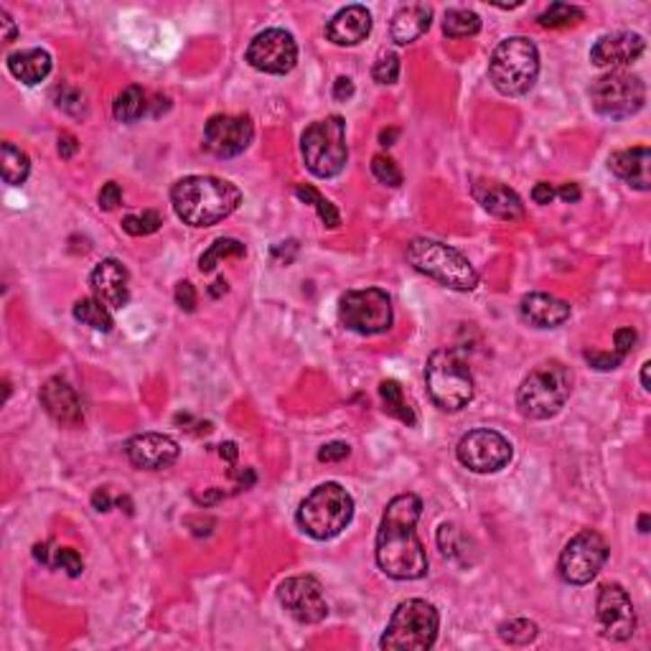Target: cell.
Segmentation results:
<instances>
[{"mask_svg":"<svg viewBox=\"0 0 651 651\" xmlns=\"http://www.w3.org/2000/svg\"><path fill=\"white\" fill-rule=\"evenodd\" d=\"M423 502L415 494H400L387 504L377 532V565L395 580H420L428 575V552L415 532Z\"/></svg>","mask_w":651,"mask_h":651,"instance_id":"1","label":"cell"},{"mask_svg":"<svg viewBox=\"0 0 651 651\" xmlns=\"http://www.w3.org/2000/svg\"><path fill=\"white\" fill-rule=\"evenodd\" d=\"M171 204L181 222L204 229L235 214L242 204V192L224 178L186 176L174 183Z\"/></svg>","mask_w":651,"mask_h":651,"instance_id":"2","label":"cell"},{"mask_svg":"<svg viewBox=\"0 0 651 651\" xmlns=\"http://www.w3.org/2000/svg\"><path fill=\"white\" fill-rule=\"evenodd\" d=\"M573 392V371L549 359L537 364L517 389V407L527 420H549L560 413Z\"/></svg>","mask_w":651,"mask_h":651,"instance_id":"3","label":"cell"},{"mask_svg":"<svg viewBox=\"0 0 651 651\" xmlns=\"http://www.w3.org/2000/svg\"><path fill=\"white\" fill-rule=\"evenodd\" d=\"M354 517V499L346 488L334 481L316 486L298 506V524L313 540L339 537Z\"/></svg>","mask_w":651,"mask_h":651,"instance_id":"4","label":"cell"},{"mask_svg":"<svg viewBox=\"0 0 651 651\" xmlns=\"http://www.w3.org/2000/svg\"><path fill=\"white\" fill-rule=\"evenodd\" d=\"M407 263L428 275L430 281L441 282L450 290H460V293H468L478 285V272L476 267L468 263V257H463L459 250L448 247L438 239L420 237L413 239L407 245Z\"/></svg>","mask_w":651,"mask_h":651,"instance_id":"5","label":"cell"},{"mask_svg":"<svg viewBox=\"0 0 651 651\" xmlns=\"http://www.w3.org/2000/svg\"><path fill=\"white\" fill-rule=\"evenodd\" d=\"M540 75V51L524 36H512L494 49L488 79L504 97H522L534 87Z\"/></svg>","mask_w":651,"mask_h":651,"instance_id":"6","label":"cell"},{"mask_svg":"<svg viewBox=\"0 0 651 651\" xmlns=\"http://www.w3.org/2000/svg\"><path fill=\"white\" fill-rule=\"evenodd\" d=\"M438 629L441 616L435 606L423 598H410L395 608L379 647L385 651H428L438 638Z\"/></svg>","mask_w":651,"mask_h":651,"instance_id":"7","label":"cell"},{"mask_svg":"<svg viewBox=\"0 0 651 651\" xmlns=\"http://www.w3.org/2000/svg\"><path fill=\"white\" fill-rule=\"evenodd\" d=\"M425 387L430 400L445 413H459L474 400L471 370L453 349H438L430 354L425 364Z\"/></svg>","mask_w":651,"mask_h":651,"instance_id":"8","label":"cell"},{"mask_svg":"<svg viewBox=\"0 0 651 651\" xmlns=\"http://www.w3.org/2000/svg\"><path fill=\"white\" fill-rule=\"evenodd\" d=\"M300 153L313 176L334 178L343 171L349 161L346 148V125L339 115L318 120L306 128L300 138Z\"/></svg>","mask_w":651,"mask_h":651,"instance_id":"9","label":"cell"},{"mask_svg":"<svg viewBox=\"0 0 651 651\" xmlns=\"http://www.w3.org/2000/svg\"><path fill=\"white\" fill-rule=\"evenodd\" d=\"M591 103L598 115L611 120L634 118L647 103V87L641 76L613 69L591 85Z\"/></svg>","mask_w":651,"mask_h":651,"instance_id":"10","label":"cell"},{"mask_svg":"<svg viewBox=\"0 0 651 651\" xmlns=\"http://www.w3.org/2000/svg\"><path fill=\"white\" fill-rule=\"evenodd\" d=\"M339 318L343 328L359 336H377L392 328V298L382 288L349 290L339 300Z\"/></svg>","mask_w":651,"mask_h":651,"instance_id":"11","label":"cell"},{"mask_svg":"<svg viewBox=\"0 0 651 651\" xmlns=\"http://www.w3.org/2000/svg\"><path fill=\"white\" fill-rule=\"evenodd\" d=\"M608 542L593 530H583L575 534L560 555V577L570 585H588L593 577L601 573L608 560Z\"/></svg>","mask_w":651,"mask_h":651,"instance_id":"12","label":"cell"},{"mask_svg":"<svg viewBox=\"0 0 651 651\" xmlns=\"http://www.w3.org/2000/svg\"><path fill=\"white\" fill-rule=\"evenodd\" d=\"M456 456H459L460 466H466L474 474H496V471L509 466V460L514 456V448L502 433L478 428L460 438Z\"/></svg>","mask_w":651,"mask_h":651,"instance_id":"13","label":"cell"},{"mask_svg":"<svg viewBox=\"0 0 651 651\" xmlns=\"http://www.w3.org/2000/svg\"><path fill=\"white\" fill-rule=\"evenodd\" d=\"M278 601L298 623H321L328 616L324 585L313 575H296L282 580L278 585Z\"/></svg>","mask_w":651,"mask_h":651,"instance_id":"14","label":"cell"},{"mask_svg":"<svg viewBox=\"0 0 651 651\" xmlns=\"http://www.w3.org/2000/svg\"><path fill=\"white\" fill-rule=\"evenodd\" d=\"M247 61L265 75H288L298 61L296 39L282 29L257 33L247 46Z\"/></svg>","mask_w":651,"mask_h":651,"instance_id":"15","label":"cell"},{"mask_svg":"<svg viewBox=\"0 0 651 651\" xmlns=\"http://www.w3.org/2000/svg\"><path fill=\"white\" fill-rule=\"evenodd\" d=\"M254 125L250 115H214L204 128V148L217 158H235L250 148Z\"/></svg>","mask_w":651,"mask_h":651,"instance_id":"16","label":"cell"},{"mask_svg":"<svg viewBox=\"0 0 651 651\" xmlns=\"http://www.w3.org/2000/svg\"><path fill=\"white\" fill-rule=\"evenodd\" d=\"M598 621L603 629V637L611 641H626L637 631V613L629 593L619 583H606L598 591Z\"/></svg>","mask_w":651,"mask_h":651,"instance_id":"17","label":"cell"},{"mask_svg":"<svg viewBox=\"0 0 651 651\" xmlns=\"http://www.w3.org/2000/svg\"><path fill=\"white\" fill-rule=\"evenodd\" d=\"M125 453H128V460L133 463L135 468L163 471V468H168V466L176 463L181 448H178V443L171 435H163V433H140V435H133V438L125 443Z\"/></svg>","mask_w":651,"mask_h":651,"instance_id":"18","label":"cell"},{"mask_svg":"<svg viewBox=\"0 0 651 651\" xmlns=\"http://www.w3.org/2000/svg\"><path fill=\"white\" fill-rule=\"evenodd\" d=\"M647 49L644 36L631 33V31H619V33H608L601 36L595 46L591 49V61L601 69H621L626 64L637 61Z\"/></svg>","mask_w":651,"mask_h":651,"instance_id":"19","label":"cell"},{"mask_svg":"<svg viewBox=\"0 0 651 651\" xmlns=\"http://www.w3.org/2000/svg\"><path fill=\"white\" fill-rule=\"evenodd\" d=\"M89 285L94 290V298L103 300L107 308H125L130 300V275L120 260H103L92 270Z\"/></svg>","mask_w":651,"mask_h":651,"instance_id":"20","label":"cell"},{"mask_svg":"<svg viewBox=\"0 0 651 651\" xmlns=\"http://www.w3.org/2000/svg\"><path fill=\"white\" fill-rule=\"evenodd\" d=\"M41 405L59 425L79 428L85 423V410L76 397L75 387H69V382H64L61 377H54L41 387Z\"/></svg>","mask_w":651,"mask_h":651,"instance_id":"21","label":"cell"},{"mask_svg":"<svg viewBox=\"0 0 651 651\" xmlns=\"http://www.w3.org/2000/svg\"><path fill=\"white\" fill-rule=\"evenodd\" d=\"M474 199L481 204L484 211H488L491 217L504 219V222H517L524 217V204L517 193L512 192L509 186L496 183V181H476L474 183Z\"/></svg>","mask_w":651,"mask_h":651,"instance_id":"22","label":"cell"},{"mask_svg":"<svg viewBox=\"0 0 651 651\" xmlns=\"http://www.w3.org/2000/svg\"><path fill=\"white\" fill-rule=\"evenodd\" d=\"M371 33V13L364 5H346L326 26L328 41L336 46L361 44Z\"/></svg>","mask_w":651,"mask_h":651,"instance_id":"23","label":"cell"},{"mask_svg":"<svg viewBox=\"0 0 651 651\" xmlns=\"http://www.w3.org/2000/svg\"><path fill=\"white\" fill-rule=\"evenodd\" d=\"M651 150L647 146H637V148H626L611 153L608 158V168L621 178L623 183H629L637 192H649L651 189Z\"/></svg>","mask_w":651,"mask_h":651,"instance_id":"24","label":"cell"},{"mask_svg":"<svg viewBox=\"0 0 651 651\" xmlns=\"http://www.w3.org/2000/svg\"><path fill=\"white\" fill-rule=\"evenodd\" d=\"M519 313L534 328H557L570 318L573 308H570V303L549 296V293H530L522 298Z\"/></svg>","mask_w":651,"mask_h":651,"instance_id":"25","label":"cell"},{"mask_svg":"<svg viewBox=\"0 0 651 651\" xmlns=\"http://www.w3.org/2000/svg\"><path fill=\"white\" fill-rule=\"evenodd\" d=\"M433 23V8L425 3H410V5H402L400 11L392 18V41L400 46H407L417 41Z\"/></svg>","mask_w":651,"mask_h":651,"instance_id":"26","label":"cell"},{"mask_svg":"<svg viewBox=\"0 0 651 651\" xmlns=\"http://www.w3.org/2000/svg\"><path fill=\"white\" fill-rule=\"evenodd\" d=\"M8 72L21 79L23 85H39L44 82L51 72V54L44 49H26V51H15L8 57Z\"/></svg>","mask_w":651,"mask_h":651,"instance_id":"27","label":"cell"},{"mask_svg":"<svg viewBox=\"0 0 651 651\" xmlns=\"http://www.w3.org/2000/svg\"><path fill=\"white\" fill-rule=\"evenodd\" d=\"M33 557H36L39 563H44L46 567L67 570L72 577H79L85 573V563H82V557H79L72 548L51 549V545H36V548H33Z\"/></svg>","mask_w":651,"mask_h":651,"instance_id":"28","label":"cell"},{"mask_svg":"<svg viewBox=\"0 0 651 651\" xmlns=\"http://www.w3.org/2000/svg\"><path fill=\"white\" fill-rule=\"evenodd\" d=\"M379 397H382L385 413L389 415V417H397V420L405 423L407 428H413L415 423H417L413 407H410V402H407V397H405L402 385L397 382V379H385V382L379 385Z\"/></svg>","mask_w":651,"mask_h":651,"instance_id":"29","label":"cell"},{"mask_svg":"<svg viewBox=\"0 0 651 651\" xmlns=\"http://www.w3.org/2000/svg\"><path fill=\"white\" fill-rule=\"evenodd\" d=\"M146 110H148V103H146V92L138 87V85H130V87H125L122 92L118 94V100L112 104V115L118 122H135V120H140L146 115Z\"/></svg>","mask_w":651,"mask_h":651,"instance_id":"30","label":"cell"},{"mask_svg":"<svg viewBox=\"0 0 651 651\" xmlns=\"http://www.w3.org/2000/svg\"><path fill=\"white\" fill-rule=\"evenodd\" d=\"M75 318L76 321H82L85 326L89 328H94V331H112V316L107 311V306H104L103 300H97V298H82V300H76L75 303Z\"/></svg>","mask_w":651,"mask_h":651,"instance_id":"31","label":"cell"},{"mask_svg":"<svg viewBox=\"0 0 651 651\" xmlns=\"http://www.w3.org/2000/svg\"><path fill=\"white\" fill-rule=\"evenodd\" d=\"M31 174L29 156L13 143H3V181L8 186H21Z\"/></svg>","mask_w":651,"mask_h":651,"instance_id":"32","label":"cell"},{"mask_svg":"<svg viewBox=\"0 0 651 651\" xmlns=\"http://www.w3.org/2000/svg\"><path fill=\"white\" fill-rule=\"evenodd\" d=\"M478 31H481V18L474 11H466V8L445 11L443 33L448 39H468V36H476Z\"/></svg>","mask_w":651,"mask_h":651,"instance_id":"33","label":"cell"},{"mask_svg":"<svg viewBox=\"0 0 651 651\" xmlns=\"http://www.w3.org/2000/svg\"><path fill=\"white\" fill-rule=\"evenodd\" d=\"M245 254H247V247L239 239L222 237L217 239L214 245H209V250L199 257V270L201 272H211L227 257H245Z\"/></svg>","mask_w":651,"mask_h":651,"instance_id":"34","label":"cell"},{"mask_svg":"<svg viewBox=\"0 0 651 651\" xmlns=\"http://www.w3.org/2000/svg\"><path fill=\"white\" fill-rule=\"evenodd\" d=\"M585 18V11L570 5V3H552L545 13L537 15V23L542 29H567V26H577Z\"/></svg>","mask_w":651,"mask_h":651,"instance_id":"35","label":"cell"},{"mask_svg":"<svg viewBox=\"0 0 651 651\" xmlns=\"http://www.w3.org/2000/svg\"><path fill=\"white\" fill-rule=\"evenodd\" d=\"M296 196L300 199V201H306V204H311L316 211H318V217H321V222L326 224V227H331V229H336L341 224V214H339V209L334 207L328 199H324L321 193L316 192L313 186H296Z\"/></svg>","mask_w":651,"mask_h":651,"instance_id":"36","label":"cell"},{"mask_svg":"<svg viewBox=\"0 0 651 651\" xmlns=\"http://www.w3.org/2000/svg\"><path fill=\"white\" fill-rule=\"evenodd\" d=\"M540 634L537 623L530 621V619H512L499 626V637H502L504 644H512V647H527L532 644L534 638Z\"/></svg>","mask_w":651,"mask_h":651,"instance_id":"37","label":"cell"},{"mask_svg":"<svg viewBox=\"0 0 651 651\" xmlns=\"http://www.w3.org/2000/svg\"><path fill=\"white\" fill-rule=\"evenodd\" d=\"M438 545L443 549L445 557L459 560V563H468V540L459 532L456 524H443V527H441Z\"/></svg>","mask_w":651,"mask_h":651,"instance_id":"38","label":"cell"},{"mask_svg":"<svg viewBox=\"0 0 651 651\" xmlns=\"http://www.w3.org/2000/svg\"><path fill=\"white\" fill-rule=\"evenodd\" d=\"M161 214L158 211H143V214H130V217H125L122 219V229L128 232V235H133V237H148L153 232H158L161 229Z\"/></svg>","mask_w":651,"mask_h":651,"instance_id":"39","label":"cell"},{"mask_svg":"<svg viewBox=\"0 0 651 651\" xmlns=\"http://www.w3.org/2000/svg\"><path fill=\"white\" fill-rule=\"evenodd\" d=\"M371 174L385 186H392V189L402 186V171L397 168V163L392 161V158H387V156H374L371 158Z\"/></svg>","mask_w":651,"mask_h":651,"instance_id":"40","label":"cell"},{"mask_svg":"<svg viewBox=\"0 0 651 651\" xmlns=\"http://www.w3.org/2000/svg\"><path fill=\"white\" fill-rule=\"evenodd\" d=\"M371 76H374V82H379V85H395V82L400 79V57L392 54V51L382 54V57L377 59V64H374V69H371Z\"/></svg>","mask_w":651,"mask_h":651,"instance_id":"41","label":"cell"},{"mask_svg":"<svg viewBox=\"0 0 651 651\" xmlns=\"http://www.w3.org/2000/svg\"><path fill=\"white\" fill-rule=\"evenodd\" d=\"M57 107L79 118V115H85V94L75 87H59L57 89Z\"/></svg>","mask_w":651,"mask_h":651,"instance_id":"42","label":"cell"},{"mask_svg":"<svg viewBox=\"0 0 651 651\" xmlns=\"http://www.w3.org/2000/svg\"><path fill=\"white\" fill-rule=\"evenodd\" d=\"M352 456V445L343 443V441H334V443L324 445L318 450V460L321 463H339V460H346Z\"/></svg>","mask_w":651,"mask_h":651,"instance_id":"43","label":"cell"},{"mask_svg":"<svg viewBox=\"0 0 651 651\" xmlns=\"http://www.w3.org/2000/svg\"><path fill=\"white\" fill-rule=\"evenodd\" d=\"M585 361L591 364V367H595V370H601V371H611V370H616V367H621V361H623V356L621 354H603V352H585Z\"/></svg>","mask_w":651,"mask_h":651,"instance_id":"44","label":"cell"},{"mask_svg":"<svg viewBox=\"0 0 651 651\" xmlns=\"http://www.w3.org/2000/svg\"><path fill=\"white\" fill-rule=\"evenodd\" d=\"M176 303H178V308L181 311H186V313H193L196 311V303H199V298H196V288H193L192 282L189 281H181L176 285Z\"/></svg>","mask_w":651,"mask_h":651,"instance_id":"45","label":"cell"},{"mask_svg":"<svg viewBox=\"0 0 651 651\" xmlns=\"http://www.w3.org/2000/svg\"><path fill=\"white\" fill-rule=\"evenodd\" d=\"M97 201H100V209L103 211H112V209L120 207V201H122V192H120V186L115 181H110V183H104L103 192L97 196Z\"/></svg>","mask_w":651,"mask_h":651,"instance_id":"46","label":"cell"},{"mask_svg":"<svg viewBox=\"0 0 651 651\" xmlns=\"http://www.w3.org/2000/svg\"><path fill=\"white\" fill-rule=\"evenodd\" d=\"M613 343H616V354H621L626 359L637 343V331L634 328H619L616 336H613Z\"/></svg>","mask_w":651,"mask_h":651,"instance_id":"47","label":"cell"},{"mask_svg":"<svg viewBox=\"0 0 651 651\" xmlns=\"http://www.w3.org/2000/svg\"><path fill=\"white\" fill-rule=\"evenodd\" d=\"M555 196H557V192L549 186L548 181H540V183H534V189H532V201L534 204H540V207H548V204H552L555 201Z\"/></svg>","mask_w":651,"mask_h":651,"instance_id":"48","label":"cell"},{"mask_svg":"<svg viewBox=\"0 0 651 651\" xmlns=\"http://www.w3.org/2000/svg\"><path fill=\"white\" fill-rule=\"evenodd\" d=\"M352 97H354V82H352L349 76H339V79L334 82V100L349 103Z\"/></svg>","mask_w":651,"mask_h":651,"instance_id":"49","label":"cell"},{"mask_svg":"<svg viewBox=\"0 0 651 651\" xmlns=\"http://www.w3.org/2000/svg\"><path fill=\"white\" fill-rule=\"evenodd\" d=\"M76 150H79V143H76L75 135L61 133L59 135V156H61V158H72Z\"/></svg>","mask_w":651,"mask_h":651,"instance_id":"50","label":"cell"},{"mask_svg":"<svg viewBox=\"0 0 651 651\" xmlns=\"http://www.w3.org/2000/svg\"><path fill=\"white\" fill-rule=\"evenodd\" d=\"M92 506H94L97 512H110V506H112L110 491H107V488H97V491L92 494Z\"/></svg>","mask_w":651,"mask_h":651,"instance_id":"51","label":"cell"},{"mask_svg":"<svg viewBox=\"0 0 651 651\" xmlns=\"http://www.w3.org/2000/svg\"><path fill=\"white\" fill-rule=\"evenodd\" d=\"M0 26H3V41L11 44L15 39V33H18V29H15L13 18L8 15V11H0Z\"/></svg>","mask_w":651,"mask_h":651,"instance_id":"52","label":"cell"},{"mask_svg":"<svg viewBox=\"0 0 651 651\" xmlns=\"http://www.w3.org/2000/svg\"><path fill=\"white\" fill-rule=\"evenodd\" d=\"M557 196L563 201H567V204H575V201H580V186L577 183H565L563 189L557 192Z\"/></svg>","mask_w":651,"mask_h":651,"instance_id":"53","label":"cell"},{"mask_svg":"<svg viewBox=\"0 0 651 651\" xmlns=\"http://www.w3.org/2000/svg\"><path fill=\"white\" fill-rule=\"evenodd\" d=\"M219 456L229 460V463H235V460H237V445H235V443H222V445H219Z\"/></svg>","mask_w":651,"mask_h":651,"instance_id":"54","label":"cell"},{"mask_svg":"<svg viewBox=\"0 0 651 651\" xmlns=\"http://www.w3.org/2000/svg\"><path fill=\"white\" fill-rule=\"evenodd\" d=\"M397 135H400V130H397V128H389V130H382V133H379V143H382V146H395V140H397Z\"/></svg>","mask_w":651,"mask_h":651,"instance_id":"55","label":"cell"},{"mask_svg":"<svg viewBox=\"0 0 651 651\" xmlns=\"http://www.w3.org/2000/svg\"><path fill=\"white\" fill-rule=\"evenodd\" d=\"M227 290H229V288H227V281H224V278H219V281H217L214 285H211V288H209V293H211L214 298H219L222 293H227Z\"/></svg>","mask_w":651,"mask_h":651,"instance_id":"56","label":"cell"},{"mask_svg":"<svg viewBox=\"0 0 651 651\" xmlns=\"http://www.w3.org/2000/svg\"><path fill=\"white\" fill-rule=\"evenodd\" d=\"M219 499H224V494H222V491H209L207 496H196V502H201V504L219 502Z\"/></svg>","mask_w":651,"mask_h":651,"instance_id":"57","label":"cell"},{"mask_svg":"<svg viewBox=\"0 0 651 651\" xmlns=\"http://www.w3.org/2000/svg\"><path fill=\"white\" fill-rule=\"evenodd\" d=\"M649 361H644V367H641V385H644V389H651L649 385Z\"/></svg>","mask_w":651,"mask_h":651,"instance_id":"58","label":"cell"},{"mask_svg":"<svg viewBox=\"0 0 651 651\" xmlns=\"http://www.w3.org/2000/svg\"><path fill=\"white\" fill-rule=\"evenodd\" d=\"M638 532H649V514H641V519H638Z\"/></svg>","mask_w":651,"mask_h":651,"instance_id":"59","label":"cell"}]
</instances>
